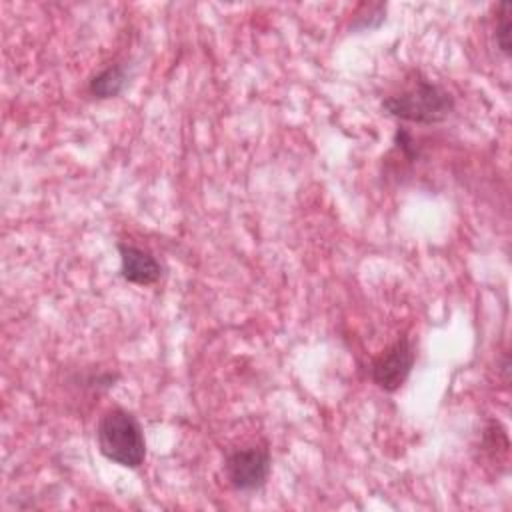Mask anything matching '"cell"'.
Segmentation results:
<instances>
[{"mask_svg": "<svg viewBox=\"0 0 512 512\" xmlns=\"http://www.w3.org/2000/svg\"><path fill=\"white\" fill-rule=\"evenodd\" d=\"M510 8L508 2H502L496 22V44L504 56L510 54Z\"/></svg>", "mask_w": 512, "mask_h": 512, "instance_id": "52a82bcc", "label": "cell"}, {"mask_svg": "<svg viewBox=\"0 0 512 512\" xmlns=\"http://www.w3.org/2000/svg\"><path fill=\"white\" fill-rule=\"evenodd\" d=\"M384 110L400 120L416 124H436L448 118L454 108V98L438 84L418 80L412 88L388 96L382 102Z\"/></svg>", "mask_w": 512, "mask_h": 512, "instance_id": "7a4b0ae2", "label": "cell"}, {"mask_svg": "<svg viewBox=\"0 0 512 512\" xmlns=\"http://www.w3.org/2000/svg\"><path fill=\"white\" fill-rule=\"evenodd\" d=\"M100 452L114 464L138 468L146 458V440L136 416L124 408H110L96 428Z\"/></svg>", "mask_w": 512, "mask_h": 512, "instance_id": "6da1fadb", "label": "cell"}, {"mask_svg": "<svg viewBox=\"0 0 512 512\" xmlns=\"http://www.w3.org/2000/svg\"><path fill=\"white\" fill-rule=\"evenodd\" d=\"M118 250H120V272L124 280L132 284L148 286L160 278L162 266L150 252L130 244H120Z\"/></svg>", "mask_w": 512, "mask_h": 512, "instance_id": "5b68a950", "label": "cell"}, {"mask_svg": "<svg viewBox=\"0 0 512 512\" xmlns=\"http://www.w3.org/2000/svg\"><path fill=\"white\" fill-rule=\"evenodd\" d=\"M126 78H128L126 68L122 64H114V66H108L106 70H102L100 74H96L90 80L88 90L96 98H112L122 92V88L126 86Z\"/></svg>", "mask_w": 512, "mask_h": 512, "instance_id": "8992f818", "label": "cell"}, {"mask_svg": "<svg viewBox=\"0 0 512 512\" xmlns=\"http://www.w3.org/2000/svg\"><path fill=\"white\" fill-rule=\"evenodd\" d=\"M226 478L240 492L260 488L270 474V452L260 446L238 448L226 458Z\"/></svg>", "mask_w": 512, "mask_h": 512, "instance_id": "3957f363", "label": "cell"}, {"mask_svg": "<svg viewBox=\"0 0 512 512\" xmlns=\"http://www.w3.org/2000/svg\"><path fill=\"white\" fill-rule=\"evenodd\" d=\"M414 366V348L406 336L390 344L372 362V380L386 392L398 390Z\"/></svg>", "mask_w": 512, "mask_h": 512, "instance_id": "277c9868", "label": "cell"}]
</instances>
